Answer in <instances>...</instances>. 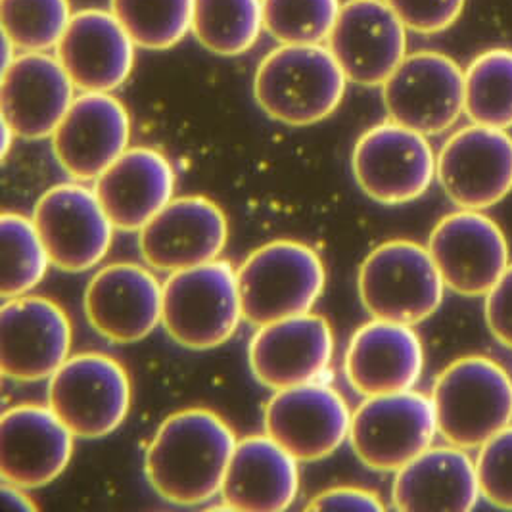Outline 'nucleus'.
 Returning <instances> with one entry per match:
<instances>
[{
  "label": "nucleus",
  "mask_w": 512,
  "mask_h": 512,
  "mask_svg": "<svg viewBox=\"0 0 512 512\" xmlns=\"http://www.w3.org/2000/svg\"><path fill=\"white\" fill-rule=\"evenodd\" d=\"M236 436L217 413L183 409L163 420L144 453V474L163 501L200 507L221 493Z\"/></svg>",
  "instance_id": "f257e3e1"
},
{
  "label": "nucleus",
  "mask_w": 512,
  "mask_h": 512,
  "mask_svg": "<svg viewBox=\"0 0 512 512\" xmlns=\"http://www.w3.org/2000/svg\"><path fill=\"white\" fill-rule=\"evenodd\" d=\"M348 77L323 45H280L254 75L257 106L288 127H309L332 116L346 94Z\"/></svg>",
  "instance_id": "f03ea898"
},
{
  "label": "nucleus",
  "mask_w": 512,
  "mask_h": 512,
  "mask_svg": "<svg viewBox=\"0 0 512 512\" xmlns=\"http://www.w3.org/2000/svg\"><path fill=\"white\" fill-rule=\"evenodd\" d=\"M438 434L461 449H476L512 422V378L499 363L468 355L445 367L434 382Z\"/></svg>",
  "instance_id": "7ed1b4c3"
},
{
  "label": "nucleus",
  "mask_w": 512,
  "mask_h": 512,
  "mask_svg": "<svg viewBox=\"0 0 512 512\" xmlns=\"http://www.w3.org/2000/svg\"><path fill=\"white\" fill-rule=\"evenodd\" d=\"M244 321L269 325L309 313L325 292L321 256L296 240H275L254 250L236 269Z\"/></svg>",
  "instance_id": "20e7f679"
},
{
  "label": "nucleus",
  "mask_w": 512,
  "mask_h": 512,
  "mask_svg": "<svg viewBox=\"0 0 512 512\" xmlns=\"http://www.w3.org/2000/svg\"><path fill=\"white\" fill-rule=\"evenodd\" d=\"M242 319L238 277L229 261L215 259L177 271L163 282L162 325L169 338L187 350L227 344Z\"/></svg>",
  "instance_id": "39448f33"
},
{
  "label": "nucleus",
  "mask_w": 512,
  "mask_h": 512,
  "mask_svg": "<svg viewBox=\"0 0 512 512\" xmlns=\"http://www.w3.org/2000/svg\"><path fill=\"white\" fill-rule=\"evenodd\" d=\"M357 290L373 319L415 326L440 309L445 282L428 248L390 240L361 263Z\"/></svg>",
  "instance_id": "423d86ee"
},
{
  "label": "nucleus",
  "mask_w": 512,
  "mask_h": 512,
  "mask_svg": "<svg viewBox=\"0 0 512 512\" xmlns=\"http://www.w3.org/2000/svg\"><path fill=\"white\" fill-rule=\"evenodd\" d=\"M131 380L106 353H77L48 378V407L75 438L100 440L114 434L131 409Z\"/></svg>",
  "instance_id": "0eeeda50"
},
{
  "label": "nucleus",
  "mask_w": 512,
  "mask_h": 512,
  "mask_svg": "<svg viewBox=\"0 0 512 512\" xmlns=\"http://www.w3.org/2000/svg\"><path fill=\"white\" fill-rule=\"evenodd\" d=\"M436 165L428 137L392 119L367 129L351 154L357 187L382 206L419 200L434 183Z\"/></svg>",
  "instance_id": "6e6552de"
},
{
  "label": "nucleus",
  "mask_w": 512,
  "mask_h": 512,
  "mask_svg": "<svg viewBox=\"0 0 512 512\" xmlns=\"http://www.w3.org/2000/svg\"><path fill=\"white\" fill-rule=\"evenodd\" d=\"M438 420L432 397L415 390L367 397L351 415V449L376 472H397L432 447Z\"/></svg>",
  "instance_id": "1a4fd4ad"
},
{
  "label": "nucleus",
  "mask_w": 512,
  "mask_h": 512,
  "mask_svg": "<svg viewBox=\"0 0 512 512\" xmlns=\"http://www.w3.org/2000/svg\"><path fill=\"white\" fill-rule=\"evenodd\" d=\"M388 117L424 137L449 131L465 112V71L442 52L405 56L382 85Z\"/></svg>",
  "instance_id": "9d476101"
},
{
  "label": "nucleus",
  "mask_w": 512,
  "mask_h": 512,
  "mask_svg": "<svg viewBox=\"0 0 512 512\" xmlns=\"http://www.w3.org/2000/svg\"><path fill=\"white\" fill-rule=\"evenodd\" d=\"M33 223L52 265L66 273H85L100 265L116 229L94 187L79 181L48 188L35 204Z\"/></svg>",
  "instance_id": "9b49d317"
},
{
  "label": "nucleus",
  "mask_w": 512,
  "mask_h": 512,
  "mask_svg": "<svg viewBox=\"0 0 512 512\" xmlns=\"http://www.w3.org/2000/svg\"><path fill=\"white\" fill-rule=\"evenodd\" d=\"M265 434L300 463H317L350 438L344 396L321 380L277 390L263 409Z\"/></svg>",
  "instance_id": "f8f14e48"
},
{
  "label": "nucleus",
  "mask_w": 512,
  "mask_h": 512,
  "mask_svg": "<svg viewBox=\"0 0 512 512\" xmlns=\"http://www.w3.org/2000/svg\"><path fill=\"white\" fill-rule=\"evenodd\" d=\"M426 248L445 288L465 298H486L511 265L505 233L482 211L445 215L432 229Z\"/></svg>",
  "instance_id": "ddd939ff"
},
{
  "label": "nucleus",
  "mask_w": 512,
  "mask_h": 512,
  "mask_svg": "<svg viewBox=\"0 0 512 512\" xmlns=\"http://www.w3.org/2000/svg\"><path fill=\"white\" fill-rule=\"evenodd\" d=\"M436 177L461 210L484 211L512 192V137L505 129L468 125L453 133L438 154Z\"/></svg>",
  "instance_id": "4468645a"
},
{
  "label": "nucleus",
  "mask_w": 512,
  "mask_h": 512,
  "mask_svg": "<svg viewBox=\"0 0 512 512\" xmlns=\"http://www.w3.org/2000/svg\"><path fill=\"white\" fill-rule=\"evenodd\" d=\"M66 311L43 296L4 300L0 309V369L14 382H41L56 373L71 350Z\"/></svg>",
  "instance_id": "2eb2a0df"
},
{
  "label": "nucleus",
  "mask_w": 512,
  "mask_h": 512,
  "mask_svg": "<svg viewBox=\"0 0 512 512\" xmlns=\"http://www.w3.org/2000/svg\"><path fill=\"white\" fill-rule=\"evenodd\" d=\"M229 240L225 211L204 196L173 198L139 233L142 259L154 271H177L219 259Z\"/></svg>",
  "instance_id": "dca6fc26"
},
{
  "label": "nucleus",
  "mask_w": 512,
  "mask_h": 512,
  "mask_svg": "<svg viewBox=\"0 0 512 512\" xmlns=\"http://www.w3.org/2000/svg\"><path fill=\"white\" fill-rule=\"evenodd\" d=\"M326 45L348 81L382 87L407 56V27L386 0H348Z\"/></svg>",
  "instance_id": "f3484780"
},
{
  "label": "nucleus",
  "mask_w": 512,
  "mask_h": 512,
  "mask_svg": "<svg viewBox=\"0 0 512 512\" xmlns=\"http://www.w3.org/2000/svg\"><path fill=\"white\" fill-rule=\"evenodd\" d=\"M50 140L71 179L91 183L129 148L131 117L112 93H81Z\"/></svg>",
  "instance_id": "a211bd4d"
},
{
  "label": "nucleus",
  "mask_w": 512,
  "mask_h": 512,
  "mask_svg": "<svg viewBox=\"0 0 512 512\" xmlns=\"http://www.w3.org/2000/svg\"><path fill=\"white\" fill-rule=\"evenodd\" d=\"M332 355V326L311 311L257 326L248 344L250 371L261 386L275 392L321 380Z\"/></svg>",
  "instance_id": "6ab92c4d"
},
{
  "label": "nucleus",
  "mask_w": 512,
  "mask_h": 512,
  "mask_svg": "<svg viewBox=\"0 0 512 512\" xmlns=\"http://www.w3.org/2000/svg\"><path fill=\"white\" fill-rule=\"evenodd\" d=\"M75 436L48 405L20 403L0 419L2 482L45 488L70 465Z\"/></svg>",
  "instance_id": "aec40b11"
},
{
  "label": "nucleus",
  "mask_w": 512,
  "mask_h": 512,
  "mask_svg": "<svg viewBox=\"0 0 512 512\" xmlns=\"http://www.w3.org/2000/svg\"><path fill=\"white\" fill-rule=\"evenodd\" d=\"M83 305L102 338L137 344L162 323L163 284L139 263H110L89 280Z\"/></svg>",
  "instance_id": "412c9836"
},
{
  "label": "nucleus",
  "mask_w": 512,
  "mask_h": 512,
  "mask_svg": "<svg viewBox=\"0 0 512 512\" xmlns=\"http://www.w3.org/2000/svg\"><path fill=\"white\" fill-rule=\"evenodd\" d=\"M75 100V85L58 56L22 52L2 70V119L24 140L54 135Z\"/></svg>",
  "instance_id": "4be33fe9"
},
{
  "label": "nucleus",
  "mask_w": 512,
  "mask_h": 512,
  "mask_svg": "<svg viewBox=\"0 0 512 512\" xmlns=\"http://www.w3.org/2000/svg\"><path fill=\"white\" fill-rule=\"evenodd\" d=\"M135 41L110 10H79L56 56L81 93H114L135 66Z\"/></svg>",
  "instance_id": "5701e85b"
},
{
  "label": "nucleus",
  "mask_w": 512,
  "mask_h": 512,
  "mask_svg": "<svg viewBox=\"0 0 512 512\" xmlns=\"http://www.w3.org/2000/svg\"><path fill=\"white\" fill-rule=\"evenodd\" d=\"M344 371L361 396L413 390L424 371L420 336L411 325L373 319L353 332Z\"/></svg>",
  "instance_id": "b1692460"
},
{
  "label": "nucleus",
  "mask_w": 512,
  "mask_h": 512,
  "mask_svg": "<svg viewBox=\"0 0 512 512\" xmlns=\"http://www.w3.org/2000/svg\"><path fill=\"white\" fill-rule=\"evenodd\" d=\"M298 463L267 434L236 442L219 493L223 507L242 512L290 509L300 493Z\"/></svg>",
  "instance_id": "393cba45"
},
{
  "label": "nucleus",
  "mask_w": 512,
  "mask_h": 512,
  "mask_svg": "<svg viewBox=\"0 0 512 512\" xmlns=\"http://www.w3.org/2000/svg\"><path fill=\"white\" fill-rule=\"evenodd\" d=\"M94 190L117 231L140 233L173 200L175 169L154 148H127L94 181Z\"/></svg>",
  "instance_id": "a878e982"
},
{
  "label": "nucleus",
  "mask_w": 512,
  "mask_h": 512,
  "mask_svg": "<svg viewBox=\"0 0 512 512\" xmlns=\"http://www.w3.org/2000/svg\"><path fill=\"white\" fill-rule=\"evenodd\" d=\"M482 497L476 463L457 445L428 447L399 468L392 488L397 511L468 512Z\"/></svg>",
  "instance_id": "bb28decb"
},
{
  "label": "nucleus",
  "mask_w": 512,
  "mask_h": 512,
  "mask_svg": "<svg viewBox=\"0 0 512 512\" xmlns=\"http://www.w3.org/2000/svg\"><path fill=\"white\" fill-rule=\"evenodd\" d=\"M265 29L261 0H194L192 33L217 56H240Z\"/></svg>",
  "instance_id": "cd10ccee"
},
{
  "label": "nucleus",
  "mask_w": 512,
  "mask_h": 512,
  "mask_svg": "<svg viewBox=\"0 0 512 512\" xmlns=\"http://www.w3.org/2000/svg\"><path fill=\"white\" fill-rule=\"evenodd\" d=\"M465 114L472 123L512 127V50L489 48L465 71Z\"/></svg>",
  "instance_id": "c85d7f7f"
},
{
  "label": "nucleus",
  "mask_w": 512,
  "mask_h": 512,
  "mask_svg": "<svg viewBox=\"0 0 512 512\" xmlns=\"http://www.w3.org/2000/svg\"><path fill=\"white\" fill-rule=\"evenodd\" d=\"M0 242H2V275L0 294L4 300L31 294L45 277L52 265L43 238L37 231L33 217L22 213H2L0 217Z\"/></svg>",
  "instance_id": "c756f323"
},
{
  "label": "nucleus",
  "mask_w": 512,
  "mask_h": 512,
  "mask_svg": "<svg viewBox=\"0 0 512 512\" xmlns=\"http://www.w3.org/2000/svg\"><path fill=\"white\" fill-rule=\"evenodd\" d=\"M110 6L139 48L177 47L192 31L194 0H110Z\"/></svg>",
  "instance_id": "7c9ffc66"
},
{
  "label": "nucleus",
  "mask_w": 512,
  "mask_h": 512,
  "mask_svg": "<svg viewBox=\"0 0 512 512\" xmlns=\"http://www.w3.org/2000/svg\"><path fill=\"white\" fill-rule=\"evenodd\" d=\"M71 18L70 0H0L2 33L22 52L58 47Z\"/></svg>",
  "instance_id": "2f4dec72"
},
{
  "label": "nucleus",
  "mask_w": 512,
  "mask_h": 512,
  "mask_svg": "<svg viewBox=\"0 0 512 512\" xmlns=\"http://www.w3.org/2000/svg\"><path fill=\"white\" fill-rule=\"evenodd\" d=\"M265 31L280 45H323L328 41L340 0H261Z\"/></svg>",
  "instance_id": "473e14b6"
},
{
  "label": "nucleus",
  "mask_w": 512,
  "mask_h": 512,
  "mask_svg": "<svg viewBox=\"0 0 512 512\" xmlns=\"http://www.w3.org/2000/svg\"><path fill=\"white\" fill-rule=\"evenodd\" d=\"M476 474L489 505L512 511V424L478 447Z\"/></svg>",
  "instance_id": "72a5a7b5"
},
{
  "label": "nucleus",
  "mask_w": 512,
  "mask_h": 512,
  "mask_svg": "<svg viewBox=\"0 0 512 512\" xmlns=\"http://www.w3.org/2000/svg\"><path fill=\"white\" fill-rule=\"evenodd\" d=\"M407 29L420 35H436L455 24L466 0H386Z\"/></svg>",
  "instance_id": "f704fd0d"
},
{
  "label": "nucleus",
  "mask_w": 512,
  "mask_h": 512,
  "mask_svg": "<svg viewBox=\"0 0 512 512\" xmlns=\"http://www.w3.org/2000/svg\"><path fill=\"white\" fill-rule=\"evenodd\" d=\"M484 311L493 338L512 350V263L486 294Z\"/></svg>",
  "instance_id": "c9c22d12"
},
{
  "label": "nucleus",
  "mask_w": 512,
  "mask_h": 512,
  "mask_svg": "<svg viewBox=\"0 0 512 512\" xmlns=\"http://www.w3.org/2000/svg\"><path fill=\"white\" fill-rule=\"evenodd\" d=\"M309 511H384L380 497L361 488H332L315 495L307 505Z\"/></svg>",
  "instance_id": "e433bc0d"
},
{
  "label": "nucleus",
  "mask_w": 512,
  "mask_h": 512,
  "mask_svg": "<svg viewBox=\"0 0 512 512\" xmlns=\"http://www.w3.org/2000/svg\"><path fill=\"white\" fill-rule=\"evenodd\" d=\"M2 497L4 501L16 509V511L33 512L37 511V505L33 503V499L25 493V488L2 482Z\"/></svg>",
  "instance_id": "4c0bfd02"
},
{
  "label": "nucleus",
  "mask_w": 512,
  "mask_h": 512,
  "mask_svg": "<svg viewBox=\"0 0 512 512\" xmlns=\"http://www.w3.org/2000/svg\"><path fill=\"white\" fill-rule=\"evenodd\" d=\"M16 50L18 48L12 43V39L2 33V70H6L16 60Z\"/></svg>",
  "instance_id": "58836bf2"
},
{
  "label": "nucleus",
  "mask_w": 512,
  "mask_h": 512,
  "mask_svg": "<svg viewBox=\"0 0 512 512\" xmlns=\"http://www.w3.org/2000/svg\"><path fill=\"white\" fill-rule=\"evenodd\" d=\"M16 139H18V137H16L14 129L2 119V160L8 158L10 148H12V144H14V140Z\"/></svg>",
  "instance_id": "ea45409f"
}]
</instances>
